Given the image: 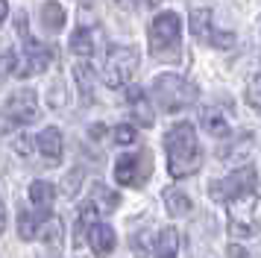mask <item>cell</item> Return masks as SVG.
Returning a JSON list of instances; mask_svg holds the SVG:
<instances>
[{"label":"cell","instance_id":"obj_1","mask_svg":"<svg viewBox=\"0 0 261 258\" xmlns=\"http://www.w3.org/2000/svg\"><path fill=\"white\" fill-rule=\"evenodd\" d=\"M165 152H167V170L173 179H188L200 170L202 150L197 141V129L188 120H179L167 129L165 135Z\"/></svg>","mask_w":261,"mask_h":258},{"label":"cell","instance_id":"obj_2","mask_svg":"<svg viewBox=\"0 0 261 258\" xmlns=\"http://www.w3.org/2000/svg\"><path fill=\"white\" fill-rule=\"evenodd\" d=\"M150 53L162 62H176L182 47V18L176 12H159L147 30Z\"/></svg>","mask_w":261,"mask_h":258},{"label":"cell","instance_id":"obj_3","mask_svg":"<svg viewBox=\"0 0 261 258\" xmlns=\"http://www.w3.org/2000/svg\"><path fill=\"white\" fill-rule=\"evenodd\" d=\"M226 220H229V235L247 241L261 229V197L255 191H244L238 197L226 199Z\"/></svg>","mask_w":261,"mask_h":258},{"label":"cell","instance_id":"obj_4","mask_svg":"<svg viewBox=\"0 0 261 258\" xmlns=\"http://www.w3.org/2000/svg\"><path fill=\"white\" fill-rule=\"evenodd\" d=\"M150 91H153V100L159 103L162 112H182V109L194 106L200 97V88L179 73H159Z\"/></svg>","mask_w":261,"mask_h":258},{"label":"cell","instance_id":"obj_5","mask_svg":"<svg viewBox=\"0 0 261 258\" xmlns=\"http://www.w3.org/2000/svg\"><path fill=\"white\" fill-rule=\"evenodd\" d=\"M36 115H38L36 91H30V88L15 91L12 97L6 100V106L0 109V135H9V132H15V129L30 126V123L36 120Z\"/></svg>","mask_w":261,"mask_h":258},{"label":"cell","instance_id":"obj_6","mask_svg":"<svg viewBox=\"0 0 261 258\" xmlns=\"http://www.w3.org/2000/svg\"><path fill=\"white\" fill-rule=\"evenodd\" d=\"M138 62H141L138 47H112L106 53V62H103V82L109 88H123L135 76Z\"/></svg>","mask_w":261,"mask_h":258},{"label":"cell","instance_id":"obj_7","mask_svg":"<svg viewBox=\"0 0 261 258\" xmlns=\"http://www.w3.org/2000/svg\"><path fill=\"white\" fill-rule=\"evenodd\" d=\"M153 173V156L150 150H138L129 156H120L115 162V182L123 188H141Z\"/></svg>","mask_w":261,"mask_h":258},{"label":"cell","instance_id":"obj_8","mask_svg":"<svg viewBox=\"0 0 261 258\" xmlns=\"http://www.w3.org/2000/svg\"><path fill=\"white\" fill-rule=\"evenodd\" d=\"M244 191H258V176H255V170H252L249 164H241V167H235L229 176L208 182V194H212V199H217V202H226V199L238 197V194H244Z\"/></svg>","mask_w":261,"mask_h":258},{"label":"cell","instance_id":"obj_9","mask_svg":"<svg viewBox=\"0 0 261 258\" xmlns=\"http://www.w3.org/2000/svg\"><path fill=\"white\" fill-rule=\"evenodd\" d=\"M191 33L197 35L200 41L217 47V50H229L235 47V33L217 30L212 21V9H191Z\"/></svg>","mask_w":261,"mask_h":258},{"label":"cell","instance_id":"obj_10","mask_svg":"<svg viewBox=\"0 0 261 258\" xmlns=\"http://www.w3.org/2000/svg\"><path fill=\"white\" fill-rule=\"evenodd\" d=\"M21 41H24V62H21V68L15 70V76H36V73H44L50 68V62H53V47L47 44H38L33 35L27 33L21 35Z\"/></svg>","mask_w":261,"mask_h":258},{"label":"cell","instance_id":"obj_11","mask_svg":"<svg viewBox=\"0 0 261 258\" xmlns=\"http://www.w3.org/2000/svg\"><path fill=\"white\" fill-rule=\"evenodd\" d=\"M252 141H255V135L252 132H238L235 138H229L226 144H220V150H217V159L226 164H247V156L249 150H252Z\"/></svg>","mask_w":261,"mask_h":258},{"label":"cell","instance_id":"obj_12","mask_svg":"<svg viewBox=\"0 0 261 258\" xmlns=\"http://www.w3.org/2000/svg\"><path fill=\"white\" fill-rule=\"evenodd\" d=\"M200 123L208 135H214V138H226V135L232 132V115L226 112L223 106H208V109H202Z\"/></svg>","mask_w":261,"mask_h":258},{"label":"cell","instance_id":"obj_13","mask_svg":"<svg viewBox=\"0 0 261 258\" xmlns=\"http://www.w3.org/2000/svg\"><path fill=\"white\" fill-rule=\"evenodd\" d=\"M88 244H91V252L97 258H109L118 246V238H115V229L109 223H94L88 229Z\"/></svg>","mask_w":261,"mask_h":258},{"label":"cell","instance_id":"obj_14","mask_svg":"<svg viewBox=\"0 0 261 258\" xmlns=\"http://www.w3.org/2000/svg\"><path fill=\"white\" fill-rule=\"evenodd\" d=\"M36 150L41 152V159H44L47 164H59L62 152H65V147H62V132L56 126L41 129L38 138H36Z\"/></svg>","mask_w":261,"mask_h":258},{"label":"cell","instance_id":"obj_15","mask_svg":"<svg viewBox=\"0 0 261 258\" xmlns=\"http://www.w3.org/2000/svg\"><path fill=\"white\" fill-rule=\"evenodd\" d=\"M126 106H129L132 120H135L138 126H153V103H150V97L144 94V88L132 85L129 91H126Z\"/></svg>","mask_w":261,"mask_h":258},{"label":"cell","instance_id":"obj_16","mask_svg":"<svg viewBox=\"0 0 261 258\" xmlns=\"http://www.w3.org/2000/svg\"><path fill=\"white\" fill-rule=\"evenodd\" d=\"M73 82H76V88H80V94H83L85 103H91V100H94V82H97V73L91 70V65H88L85 59L73 65Z\"/></svg>","mask_w":261,"mask_h":258},{"label":"cell","instance_id":"obj_17","mask_svg":"<svg viewBox=\"0 0 261 258\" xmlns=\"http://www.w3.org/2000/svg\"><path fill=\"white\" fill-rule=\"evenodd\" d=\"M176 252H179V232L173 226H167L153 241V258H176Z\"/></svg>","mask_w":261,"mask_h":258},{"label":"cell","instance_id":"obj_18","mask_svg":"<svg viewBox=\"0 0 261 258\" xmlns=\"http://www.w3.org/2000/svg\"><path fill=\"white\" fill-rule=\"evenodd\" d=\"M30 202H33L36 211H50V205L56 202V188L44 182V179H36L30 185Z\"/></svg>","mask_w":261,"mask_h":258},{"label":"cell","instance_id":"obj_19","mask_svg":"<svg viewBox=\"0 0 261 258\" xmlns=\"http://www.w3.org/2000/svg\"><path fill=\"white\" fill-rule=\"evenodd\" d=\"M65 21H68V15H65L59 0L41 3V23H44L47 33H62V30H65Z\"/></svg>","mask_w":261,"mask_h":258},{"label":"cell","instance_id":"obj_20","mask_svg":"<svg viewBox=\"0 0 261 258\" xmlns=\"http://www.w3.org/2000/svg\"><path fill=\"white\" fill-rule=\"evenodd\" d=\"M68 44H71V53H76L80 59H88L94 53V30L91 27H76Z\"/></svg>","mask_w":261,"mask_h":258},{"label":"cell","instance_id":"obj_21","mask_svg":"<svg viewBox=\"0 0 261 258\" xmlns=\"http://www.w3.org/2000/svg\"><path fill=\"white\" fill-rule=\"evenodd\" d=\"M91 202L97 205V211H103V214H112V211L120 205V194L97 182V185L91 188Z\"/></svg>","mask_w":261,"mask_h":258},{"label":"cell","instance_id":"obj_22","mask_svg":"<svg viewBox=\"0 0 261 258\" xmlns=\"http://www.w3.org/2000/svg\"><path fill=\"white\" fill-rule=\"evenodd\" d=\"M97 214H100V211H97V205L91 202V199L80 205V211H76V232H73L76 238H73V244H80L85 235H88V229L97 223Z\"/></svg>","mask_w":261,"mask_h":258},{"label":"cell","instance_id":"obj_23","mask_svg":"<svg viewBox=\"0 0 261 258\" xmlns=\"http://www.w3.org/2000/svg\"><path fill=\"white\" fill-rule=\"evenodd\" d=\"M165 205H167V211H170L173 217H185V214H191L188 194H182V191H176V188H165Z\"/></svg>","mask_w":261,"mask_h":258},{"label":"cell","instance_id":"obj_24","mask_svg":"<svg viewBox=\"0 0 261 258\" xmlns=\"http://www.w3.org/2000/svg\"><path fill=\"white\" fill-rule=\"evenodd\" d=\"M38 217H41V211H21V217H18V235H21V241H33L38 235Z\"/></svg>","mask_w":261,"mask_h":258},{"label":"cell","instance_id":"obj_25","mask_svg":"<svg viewBox=\"0 0 261 258\" xmlns=\"http://www.w3.org/2000/svg\"><path fill=\"white\" fill-rule=\"evenodd\" d=\"M41 241L47 246H53V249H59L62 246V220L59 217H50L47 223H44V229H41Z\"/></svg>","mask_w":261,"mask_h":258},{"label":"cell","instance_id":"obj_26","mask_svg":"<svg viewBox=\"0 0 261 258\" xmlns=\"http://www.w3.org/2000/svg\"><path fill=\"white\" fill-rule=\"evenodd\" d=\"M115 144H120V147H129V144H135V126H129V123H120V126H115Z\"/></svg>","mask_w":261,"mask_h":258},{"label":"cell","instance_id":"obj_27","mask_svg":"<svg viewBox=\"0 0 261 258\" xmlns=\"http://www.w3.org/2000/svg\"><path fill=\"white\" fill-rule=\"evenodd\" d=\"M247 100L255 106V109H261V73H255V76L247 82Z\"/></svg>","mask_w":261,"mask_h":258},{"label":"cell","instance_id":"obj_28","mask_svg":"<svg viewBox=\"0 0 261 258\" xmlns=\"http://www.w3.org/2000/svg\"><path fill=\"white\" fill-rule=\"evenodd\" d=\"M80 182H83V170L76 167V170H71V173L65 176V182H62V188H65V194H68V197H73V194L80 191Z\"/></svg>","mask_w":261,"mask_h":258},{"label":"cell","instance_id":"obj_29","mask_svg":"<svg viewBox=\"0 0 261 258\" xmlns=\"http://www.w3.org/2000/svg\"><path fill=\"white\" fill-rule=\"evenodd\" d=\"M155 238H150V232H138L135 238H132V249L138 252V255H147L150 252V246H153Z\"/></svg>","mask_w":261,"mask_h":258},{"label":"cell","instance_id":"obj_30","mask_svg":"<svg viewBox=\"0 0 261 258\" xmlns=\"http://www.w3.org/2000/svg\"><path fill=\"white\" fill-rule=\"evenodd\" d=\"M9 73H15V53H0V85Z\"/></svg>","mask_w":261,"mask_h":258},{"label":"cell","instance_id":"obj_31","mask_svg":"<svg viewBox=\"0 0 261 258\" xmlns=\"http://www.w3.org/2000/svg\"><path fill=\"white\" fill-rule=\"evenodd\" d=\"M33 150H36V138L24 135V138H18V141H15V152H21V156H30Z\"/></svg>","mask_w":261,"mask_h":258},{"label":"cell","instance_id":"obj_32","mask_svg":"<svg viewBox=\"0 0 261 258\" xmlns=\"http://www.w3.org/2000/svg\"><path fill=\"white\" fill-rule=\"evenodd\" d=\"M226 252H229V258H249V252H247V249H241V246H235V244L229 246Z\"/></svg>","mask_w":261,"mask_h":258},{"label":"cell","instance_id":"obj_33","mask_svg":"<svg viewBox=\"0 0 261 258\" xmlns=\"http://www.w3.org/2000/svg\"><path fill=\"white\" fill-rule=\"evenodd\" d=\"M6 15H9V0H0V23L6 21Z\"/></svg>","mask_w":261,"mask_h":258},{"label":"cell","instance_id":"obj_34","mask_svg":"<svg viewBox=\"0 0 261 258\" xmlns=\"http://www.w3.org/2000/svg\"><path fill=\"white\" fill-rule=\"evenodd\" d=\"M6 229V209H3V199H0V235Z\"/></svg>","mask_w":261,"mask_h":258},{"label":"cell","instance_id":"obj_35","mask_svg":"<svg viewBox=\"0 0 261 258\" xmlns=\"http://www.w3.org/2000/svg\"><path fill=\"white\" fill-rule=\"evenodd\" d=\"M144 3H147V6H159V3H162V0H144Z\"/></svg>","mask_w":261,"mask_h":258},{"label":"cell","instance_id":"obj_36","mask_svg":"<svg viewBox=\"0 0 261 258\" xmlns=\"http://www.w3.org/2000/svg\"><path fill=\"white\" fill-rule=\"evenodd\" d=\"M120 6H132V3H135V0H118Z\"/></svg>","mask_w":261,"mask_h":258},{"label":"cell","instance_id":"obj_37","mask_svg":"<svg viewBox=\"0 0 261 258\" xmlns=\"http://www.w3.org/2000/svg\"><path fill=\"white\" fill-rule=\"evenodd\" d=\"M83 6L88 9V6H94V0H83Z\"/></svg>","mask_w":261,"mask_h":258}]
</instances>
